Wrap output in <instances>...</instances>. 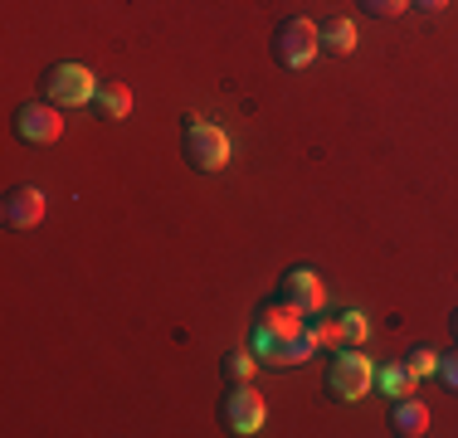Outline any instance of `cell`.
<instances>
[{
	"mask_svg": "<svg viewBox=\"0 0 458 438\" xmlns=\"http://www.w3.org/2000/svg\"><path fill=\"white\" fill-rule=\"evenodd\" d=\"M308 332H312V341H318V346H342V326L327 322L322 312H318V316H308Z\"/></svg>",
	"mask_w": 458,
	"mask_h": 438,
	"instance_id": "obj_16",
	"label": "cell"
},
{
	"mask_svg": "<svg viewBox=\"0 0 458 438\" xmlns=\"http://www.w3.org/2000/svg\"><path fill=\"white\" fill-rule=\"evenodd\" d=\"M254 366H259L254 350H234V356H225V375L229 380H249V375H254Z\"/></svg>",
	"mask_w": 458,
	"mask_h": 438,
	"instance_id": "obj_17",
	"label": "cell"
},
{
	"mask_svg": "<svg viewBox=\"0 0 458 438\" xmlns=\"http://www.w3.org/2000/svg\"><path fill=\"white\" fill-rule=\"evenodd\" d=\"M181 151H185V166L195 171H225L229 156H234L225 127L205 122V117H185L181 122Z\"/></svg>",
	"mask_w": 458,
	"mask_h": 438,
	"instance_id": "obj_2",
	"label": "cell"
},
{
	"mask_svg": "<svg viewBox=\"0 0 458 438\" xmlns=\"http://www.w3.org/2000/svg\"><path fill=\"white\" fill-rule=\"evenodd\" d=\"M318 54H322V25H312L308 15H293L274 29V59L283 69L298 73V69H308Z\"/></svg>",
	"mask_w": 458,
	"mask_h": 438,
	"instance_id": "obj_5",
	"label": "cell"
},
{
	"mask_svg": "<svg viewBox=\"0 0 458 438\" xmlns=\"http://www.w3.org/2000/svg\"><path fill=\"white\" fill-rule=\"evenodd\" d=\"M449 326H454V336H458V307H454V316H449Z\"/></svg>",
	"mask_w": 458,
	"mask_h": 438,
	"instance_id": "obj_21",
	"label": "cell"
},
{
	"mask_svg": "<svg viewBox=\"0 0 458 438\" xmlns=\"http://www.w3.org/2000/svg\"><path fill=\"white\" fill-rule=\"evenodd\" d=\"M390 434H400V438H424L429 434V409H424L420 394L395 400V409H390Z\"/></svg>",
	"mask_w": 458,
	"mask_h": 438,
	"instance_id": "obj_10",
	"label": "cell"
},
{
	"mask_svg": "<svg viewBox=\"0 0 458 438\" xmlns=\"http://www.w3.org/2000/svg\"><path fill=\"white\" fill-rule=\"evenodd\" d=\"M220 414H225V429H234L239 438L259 434L268 424V404H264V394L249 385V380H234V390L225 394Z\"/></svg>",
	"mask_w": 458,
	"mask_h": 438,
	"instance_id": "obj_6",
	"label": "cell"
},
{
	"mask_svg": "<svg viewBox=\"0 0 458 438\" xmlns=\"http://www.w3.org/2000/svg\"><path fill=\"white\" fill-rule=\"evenodd\" d=\"M410 5H420V10H444L449 0H410Z\"/></svg>",
	"mask_w": 458,
	"mask_h": 438,
	"instance_id": "obj_20",
	"label": "cell"
},
{
	"mask_svg": "<svg viewBox=\"0 0 458 438\" xmlns=\"http://www.w3.org/2000/svg\"><path fill=\"white\" fill-rule=\"evenodd\" d=\"M376 385H380V394H386V400H405L410 390H420V380L410 375L405 360H386V366L376 370Z\"/></svg>",
	"mask_w": 458,
	"mask_h": 438,
	"instance_id": "obj_11",
	"label": "cell"
},
{
	"mask_svg": "<svg viewBox=\"0 0 458 438\" xmlns=\"http://www.w3.org/2000/svg\"><path fill=\"white\" fill-rule=\"evenodd\" d=\"M439 380L458 394V350H449V356H439Z\"/></svg>",
	"mask_w": 458,
	"mask_h": 438,
	"instance_id": "obj_19",
	"label": "cell"
},
{
	"mask_svg": "<svg viewBox=\"0 0 458 438\" xmlns=\"http://www.w3.org/2000/svg\"><path fill=\"white\" fill-rule=\"evenodd\" d=\"M405 366H410V375H414V380H424V375H439V356H434L429 346H414L410 356H405Z\"/></svg>",
	"mask_w": 458,
	"mask_h": 438,
	"instance_id": "obj_15",
	"label": "cell"
},
{
	"mask_svg": "<svg viewBox=\"0 0 458 438\" xmlns=\"http://www.w3.org/2000/svg\"><path fill=\"white\" fill-rule=\"evenodd\" d=\"M93 103H98V113H103L107 122H123V117H132V88L127 83H103Z\"/></svg>",
	"mask_w": 458,
	"mask_h": 438,
	"instance_id": "obj_12",
	"label": "cell"
},
{
	"mask_svg": "<svg viewBox=\"0 0 458 438\" xmlns=\"http://www.w3.org/2000/svg\"><path fill=\"white\" fill-rule=\"evenodd\" d=\"M356 44H361V35H356V25L346 15H336L322 25V49L327 54H356Z\"/></svg>",
	"mask_w": 458,
	"mask_h": 438,
	"instance_id": "obj_13",
	"label": "cell"
},
{
	"mask_svg": "<svg viewBox=\"0 0 458 438\" xmlns=\"http://www.w3.org/2000/svg\"><path fill=\"white\" fill-rule=\"evenodd\" d=\"M336 326H342L346 346H366L370 341V322H366V312H356V307H346V312L336 316Z\"/></svg>",
	"mask_w": 458,
	"mask_h": 438,
	"instance_id": "obj_14",
	"label": "cell"
},
{
	"mask_svg": "<svg viewBox=\"0 0 458 438\" xmlns=\"http://www.w3.org/2000/svg\"><path fill=\"white\" fill-rule=\"evenodd\" d=\"M39 93H45V103L54 107H83V103H93L98 97V79H93V69L89 63H49L45 69V79H39Z\"/></svg>",
	"mask_w": 458,
	"mask_h": 438,
	"instance_id": "obj_4",
	"label": "cell"
},
{
	"mask_svg": "<svg viewBox=\"0 0 458 438\" xmlns=\"http://www.w3.org/2000/svg\"><path fill=\"white\" fill-rule=\"evenodd\" d=\"M376 390V360L361 350H336L332 366H327V394L336 404H356Z\"/></svg>",
	"mask_w": 458,
	"mask_h": 438,
	"instance_id": "obj_3",
	"label": "cell"
},
{
	"mask_svg": "<svg viewBox=\"0 0 458 438\" xmlns=\"http://www.w3.org/2000/svg\"><path fill=\"white\" fill-rule=\"evenodd\" d=\"M278 302L298 307L302 316H318L327 307V288H322V278L312 268H288V273H283V282H278Z\"/></svg>",
	"mask_w": 458,
	"mask_h": 438,
	"instance_id": "obj_8",
	"label": "cell"
},
{
	"mask_svg": "<svg viewBox=\"0 0 458 438\" xmlns=\"http://www.w3.org/2000/svg\"><path fill=\"white\" fill-rule=\"evenodd\" d=\"M249 350H254L264 366L288 370V366H302V360L318 350V341H312V332H308V316H302L298 307L274 298L268 307H259L254 332H249Z\"/></svg>",
	"mask_w": 458,
	"mask_h": 438,
	"instance_id": "obj_1",
	"label": "cell"
},
{
	"mask_svg": "<svg viewBox=\"0 0 458 438\" xmlns=\"http://www.w3.org/2000/svg\"><path fill=\"white\" fill-rule=\"evenodd\" d=\"M15 137L30 147H54L64 137V107L54 103H20L15 107Z\"/></svg>",
	"mask_w": 458,
	"mask_h": 438,
	"instance_id": "obj_7",
	"label": "cell"
},
{
	"mask_svg": "<svg viewBox=\"0 0 458 438\" xmlns=\"http://www.w3.org/2000/svg\"><path fill=\"white\" fill-rule=\"evenodd\" d=\"M356 5H361L366 15H376V20H395V15L410 10V0H356Z\"/></svg>",
	"mask_w": 458,
	"mask_h": 438,
	"instance_id": "obj_18",
	"label": "cell"
},
{
	"mask_svg": "<svg viewBox=\"0 0 458 438\" xmlns=\"http://www.w3.org/2000/svg\"><path fill=\"white\" fill-rule=\"evenodd\" d=\"M0 219H5L10 229H35L39 219H45V190H39V185H10V190L0 195Z\"/></svg>",
	"mask_w": 458,
	"mask_h": 438,
	"instance_id": "obj_9",
	"label": "cell"
}]
</instances>
